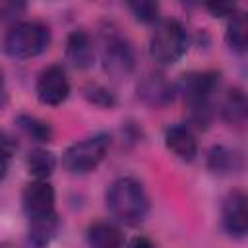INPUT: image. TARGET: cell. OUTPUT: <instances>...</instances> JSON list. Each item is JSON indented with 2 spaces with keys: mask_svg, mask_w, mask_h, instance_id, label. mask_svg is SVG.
Instances as JSON below:
<instances>
[{
  "mask_svg": "<svg viewBox=\"0 0 248 248\" xmlns=\"http://www.w3.org/2000/svg\"><path fill=\"white\" fill-rule=\"evenodd\" d=\"M107 207L124 225H140L149 213V198L138 178H116L107 190Z\"/></svg>",
  "mask_w": 248,
  "mask_h": 248,
  "instance_id": "obj_1",
  "label": "cell"
},
{
  "mask_svg": "<svg viewBox=\"0 0 248 248\" xmlns=\"http://www.w3.org/2000/svg\"><path fill=\"white\" fill-rule=\"evenodd\" d=\"M217 87H219V74L211 70L192 72L184 76L180 81V93L188 108V116L200 128H207V124L211 122L213 116L211 99Z\"/></svg>",
  "mask_w": 248,
  "mask_h": 248,
  "instance_id": "obj_2",
  "label": "cell"
},
{
  "mask_svg": "<svg viewBox=\"0 0 248 248\" xmlns=\"http://www.w3.org/2000/svg\"><path fill=\"white\" fill-rule=\"evenodd\" d=\"M50 43V29L39 19H23L10 25L4 35V52L17 60L35 58L46 50Z\"/></svg>",
  "mask_w": 248,
  "mask_h": 248,
  "instance_id": "obj_3",
  "label": "cell"
},
{
  "mask_svg": "<svg viewBox=\"0 0 248 248\" xmlns=\"http://www.w3.org/2000/svg\"><path fill=\"white\" fill-rule=\"evenodd\" d=\"M188 45L190 39L186 27L178 19H163L151 33L149 56L159 66H172L186 54Z\"/></svg>",
  "mask_w": 248,
  "mask_h": 248,
  "instance_id": "obj_4",
  "label": "cell"
},
{
  "mask_svg": "<svg viewBox=\"0 0 248 248\" xmlns=\"http://www.w3.org/2000/svg\"><path fill=\"white\" fill-rule=\"evenodd\" d=\"M108 147H110L108 134H93L89 138H83V140L72 143L62 155V165L72 174L91 172L107 157Z\"/></svg>",
  "mask_w": 248,
  "mask_h": 248,
  "instance_id": "obj_5",
  "label": "cell"
},
{
  "mask_svg": "<svg viewBox=\"0 0 248 248\" xmlns=\"http://www.w3.org/2000/svg\"><path fill=\"white\" fill-rule=\"evenodd\" d=\"M136 54L130 41L118 33H107L103 45V70L112 79L128 78L134 72Z\"/></svg>",
  "mask_w": 248,
  "mask_h": 248,
  "instance_id": "obj_6",
  "label": "cell"
},
{
  "mask_svg": "<svg viewBox=\"0 0 248 248\" xmlns=\"http://www.w3.org/2000/svg\"><path fill=\"white\" fill-rule=\"evenodd\" d=\"M35 93L43 105H48V107L62 105L70 95V81H68L66 70L60 64L46 66L37 78Z\"/></svg>",
  "mask_w": 248,
  "mask_h": 248,
  "instance_id": "obj_7",
  "label": "cell"
},
{
  "mask_svg": "<svg viewBox=\"0 0 248 248\" xmlns=\"http://www.w3.org/2000/svg\"><path fill=\"white\" fill-rule=\"evenodd\" d=\"M221 223L231 236H236V238L248 236V194L246 192L232 190L223 198Z\"/></svg>",
  "mask_w": 248,
  "mask_h": 248,
  "instance_id": "obj_8",
  "label": "cell"
},
{
  "mask_svg": "<svg viewBox=\"0 0 248 248\" xmlns=\"http://www.w3.org/2000/svg\"><path fill=\"white\" fill-rule=\"evenodd\" d=\"M54 188L46 180H33L21 192V205L29 221L54 215Z\"/></svg>",
  "mask_w": 248,
  "mask_h": 248,
  "instance_id": "obj_9",
  "label": "cell"
},
{
  "mask_svg": "<svg viewBox=\"0 0 248 248\" xmlns=\"http://www.w3.org/2000/svg\"><path fill=\"white\" fill-rule=\"evenodd\" d=\"M138 97L151 108H163L174 99V85L157 72L145 74L138 83Z\"/></svg>",
  "mask_w": 248,
  "mask_h": 248,
  "instance_id": "obj_10",
  "label": "cell"
},
{
  "mask_svg": "<svg viewBox=\"0 0 248 248\" xmlns=\"http://www.w3.org/2000/svg\"><path fill=\"white\" fill-rule=\"evenodd\" d=\"M64 56H66V62H70L78 70L91 68L95 62V46H93L89 33L83 29H74L66 37Z\"/></svg>",
  "mask_w": 248,
  "mask_h": 248,
  "instance_id": "obj_11",
  "label": "cell"
},
{
  "mask_svg": "<svg viewBox=\"0 0 248 248\" xmlns=\"http://www.w3.org/2000/svg\"><path fill=\"white\" fill-rule=\"evenodd\" d=\"M165 145L167 149L180 161H194L198 155V141L194 132L190 130V126L186 124H174L170 128H167L165 132Z\"/></svg>",
  "mask_w": 248,
  "mask_h": 248,
  "instance_id": "obj_12",
  "label": "cell"
},
{
  "mask_svg": "<svg viewBox=\"0 0 248 248\" xmlns=\"http://www.w3.org/2000/svg\"><path fill=\"white\" fill-rule=\"evenodd\" d=\"M221 118L234 128L248 124V93H244L240 87H232L225 93L221 101Z\"/></svg>",
  "mask_w": 248,
  "mask_h": 248,
  "instance_id": "obj_13",
  "label": "cell"
},
{
  "mask_svg": "<svg viewBox=\"0 0 248 248\" xmlns=\"http://www.w3.org/2000/svg\"><path fill=\"white\" fill-rule=\"evenodd\" d=\"M89 248H124V236L120 229L110 221H95L87 229Z\"/></svg>",
  "mask_w": 248,
  "mask_h": 248,
  "instance_id": "obj_14",
  "label": "cell"
},
{
  "mask_svg": "<svg viewBox=\"0 0 248 248\" xmlns=\"http://www.w3.org/2000/svg\"><path fill=\"white\" fill-rule=\"evenodd\" d=\"M58 227H60V221L54 215H48V217H41V219H33L29 221V231H27V240L33 248H46L52 238L56 236L58 232Z\"/></svg>",
  "mask_w": 248,
  "mask_h": 248,
  "instance_id": "obj_15",
  "label": "cell"
},
{
  "mask_svg": "<svg viewBox=\"0 0 248 248\" xmlns=\"http://www.w3.org/2000/svg\"><path fill=\"white\" fill-rule=\"evenodd\" d=\"M225 41L234 52H248V12H234L229 17Z\"/></svg>",
  "mask_w": 248,
  "mask_h": 248,
  "instance_id": "obj_16",
  "label": "cell"
},
{
  "mask_svg": "<svg viewBox=\"0 0 248 248\" xmlns=\"http://www.w3.org/2000/svg\"><path fill=\"white\" fill-rule=\"evenodd\" d=\"M25 165L35 180H46L56 169V157L46 149H33L27 155Z\"/></svg>",
  "mask_w": 248,
  "mask_h": 248,
  "instance_id": "obj_17",
  "label": "cell"
},
{
  "mask_svg": "<svg viewBox=\"0 0 248 248\" xmlns=\"http://www.w3.org/2000/svg\"><path fill=\"white\" fill-rule=\"evenodd\" d=\"M17 126L21 128V132L25 136H29L31 140L35 141H41V143H48L52 140V128L48 122L37 118V116H31V114H19L16 118Z\"/></svg>",
  "mask_w": 248,
  "mask_h": 248,
  "instance_id": "obj_18",
  "label": "cell"
},
{
  "mask_svg": "<svg viewBox=\"0 0 248 248\" xmlns=\"http://www.w3.org/2000/svg\"><path fill=\"white\" fill-rule=\"evenodd\" d=\"M83 95H85V99L89 103H93L95 107H101V108H110L116 103L112 91L107 89V87H103V85H99V83H89L83 89Z\"/></svg>",
  "mask_w": 248,
  "mask_h": 248,
  "instance_id": "obj_19",
  "label": "cell"
},
{
  "mask_svg": "<svg viewBox=\"0 0 248 248\" xmlns=\"http://www.w3.org/2000/svg\"><path fill=\"white\" fill-rule=\"evenodd\" d=\"M128 8L134 14V17L141 23H155L159 19V4L157 2L138 0V2H130Z\"/></svg>",
  "mask_w": 248,
  "mask_h": 248,
  "instance_id": "obj_20",
  "label": "cell"
},
{
  "mask_svg": "<svg viewBox=\"0 0 248 248\" xmlns=\"http://www.w3.org/2000/svg\"><path fill=\"white\" fill-rule=\"evenodd\" d=\"M207 165L211 170L215 172H227L231 169H234V153L225 149V147H213L209 151V159H207Z\"/></svg>",
  "mask_w": 248,
  "mask_h": 248,
  "instance_id": "obj_21",
  "label": "cell"
},
{
  "mask_svg": "<svg viewBox=\"0 0 248 248\" xmlns=\"http://www.w3.org/2000/svg\"><path fill=\"white\" fill-rule=\"evenodd\" d=\"M23 10H25V4H23V2H2V6H0V16H2L4 21H8V19L17 17Z\"/></svg>",
  "mask_w": 248,
  "mask_h": 248,
  "instance_id": "obj_22",
  "label": "cell"
},
{
  "mask_svg": "<svg viewBox=\"0 0 248 248\" xmlns=\"http://www.w3.org/2000/svg\"><path fill=\"white\" fill-rule=\"evenodd\" d=\"M205 8L215 16V17H225V16H232L236 12L234 4H229V2H211V4H205Z\"/></svg>",
  "mask_w": 248,
  "mask_h": 248,
  "instance_id": "obj_23",
  "label": "cell"
},
{
  "mask_svg": "<svg viewBox=\"0 0 248 248\" xmlns=\"http://www.w3.org/2000/svg\"><path fill=\"white\" fill-rule=\"evenodd\" d=\"M16 143L12 141V138L4 132L2 134V155H4V167H2V170H4V176H6V172H8V167H10V159H12V155L16 153Z\"/></svg>",
  "mask_w": 248,
  "mask_h": 248,
  "instance_id": "obj_24",
  "label": "cell"
},
{
  "mask_svg": "<svg viewBox=\"0 0 248 248\" xmlns=\"http://www.w3.org/2000/svg\"><path fill=\"white\" fill-rule=\"evenodd\" d=\"M128 248H155V246L147 236H134Z\"/></svg>",
  "mask_w": 248,
  "mask_h": 248,
  "instance_id": "obj_25",
  "label": "cell"
}]
</instances>
